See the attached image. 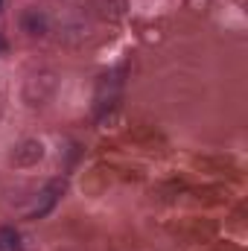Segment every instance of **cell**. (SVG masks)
Here are the masks:
<instances>
[{
    "instance_id": "7a4b0ae2",
    "label": "cell",
    "mask_w": 248,
    "mask_h": 251,
    "mask_svg": "<svg viewBox=\"0 0 248 251\" xmlns=\"http://www.w3.org/2000/svg\"><path fill=\"white\" fill-rule=\"evenodd\" d=\"M0 6H3V0H0Z\"/></svg>"
},
{
    "instance_id": "6da1fadb",
    "label": "cell",
    "mask_w": 248,
    "mask_h": 251,
    "mask_svg": "<svg viewBox=\"0 0 248 251\" xmlns=\"http://www.w3.org/2000/svg\"><path fill=\"white\" fill-rule=\"evenodd\" d=\"M21 249V237L15 228H0V251H18Z\"/></svg>"
}]
</instances>
